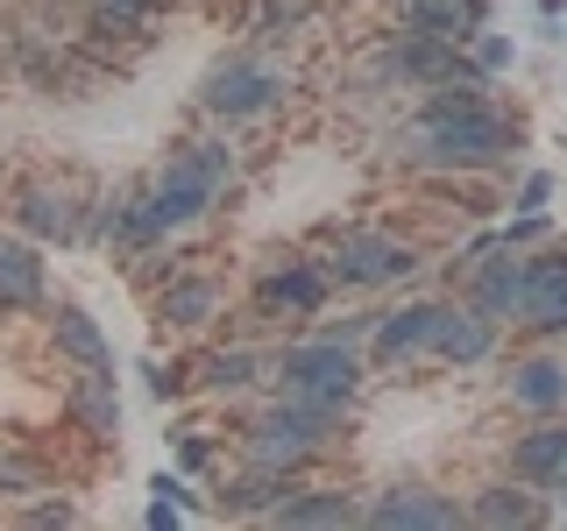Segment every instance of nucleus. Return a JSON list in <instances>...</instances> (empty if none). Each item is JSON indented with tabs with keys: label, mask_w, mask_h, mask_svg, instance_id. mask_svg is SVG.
Segmentation results:
<instances>
[{
	"label": "nucleus",
	"mask_w": 567,
	"mask_h": 531,
	"mask_svg": "<svg viewBox=\"0 0 567 531\" xmlns=\"http://www.w3.org/2000/svg\"><path fill=\"white\" fill-rule=\"evenodd\" d=\"M71 418H79L93 439H114V433H121V397H114V376H93V368H85V376L71 383Z\"/></svg>",
	"instance_id": "15"
},
{
	"label": "nucleus",
	"mask_w": 567,
	"mask_h": 531,
	"mask_svg": "<svg viewBox=\"0 0 567 531\" xmlns=\"http://www.w3.org/2000/svg\"><path fill=\"white\" fill-rule=\"evenodd\" d=\"M291 489H298V482H291L284 468H256V475H248L241 489H227V510H277V503H284Z\"/></svg>",
	"instance_id": "22"
},
{
	"label": "nucleus",
	"mask_w": 567,
	"mask_h": 531,
	"mask_svg": "<svg viewBox=\"0 0 567 531\" xmlns=\"http://www.w3.org/2000/svg\"><path fill=\"white\" fill-rule=\"evenodd\" d=\"M468 43H475V71H483V79H489V71H511V43H504V35H483V29H475Z\"/></svg>",
	"instance_id": "25"
},
{
	"label": "nucleus",
	"mask_w": 567,
	"mask_h": 531,
	"mask_svg": "<svg viewBox=\"0 0 567 531\" xmlns=\"http://www.w3.org/2000/svg\"><path fill=\"white\" fill-rule=\"evenodd\" d=\"M43 298V256L29 241H8L0 235V312H22Z\"/></svg>",
	"instance_id": "13"
},
{
	"label": "nucleus",
	"mask_w": 567,
	"mask_h": 531,
	"mask_svg": "<svg viewBox=\"0 0 567 531\" xmlns=\"http://www.w3.org/2000/svg\"><path fill=\"white\" fill-rule=\"evenodd\" d=\"M489 347H496V326L475 305H440V319H433V354H447L454 368H468V362H483Z\"/></svg>",
	"instance_id": "8"
},
{
	"label": "nucleus",
	"mask_w": 567,
	"mask_h": 531,
	"mask_svg": "<svg viewBox=\"0 0 567 531\" xmlns=\"http://www.w3.org/2000/svg\"><path fill=\"white\" fill-rule=\"evenodd\" d=\"M206 383L213 389H241V383H256V354H248V347H220V354H206Z\"/></svg>",
	"instance_id": "23"
},
{
	"label": "nucleus",
	"mask_w": 567,
	"mask_h": 531,
	"mask_svg": "<svg viewBox=\"0 0 567 531\" xmlns=\"http://www.w3.org/2000/svg\"><path fill=\"white\" fill-rule=\"evenodd\" d=\"M511 397H518L525 412H560V404H567V368H560V362H525V368H511Z\"/></svg>",
	"instance_id": "17"
},
{
	"label": "nucleus",
	"mask_w": 567,
	"mask_h": 531,
	"mask_svg": "<svg viewBox=\"0 0 567 531\" xmlns=\"http://www.w3.org/2000/svg\"><path fill=\"white\" fill-rule=\"evenodd\" d=\"M50 333H58V347H64L79 368H93V376H114V347H106V333H100L79 305H58V312H50Z\"/></svg>",
	"instance_id": "12"
},
{
	"label": "nucleus",
	"mask_w": 567,
	"mask_h": 531,
	"mask_svg": "<svg viewBox=\"0 0 567 531\" xmlns=\"http://www.w3.org/2000/svg\"><path fill=\"white\" fill-rule=\"evenodd\" d=\"M327 305V270L312 262H284L262 277V312H319Z\"/></svg>",
	"instance_id": "11"
},
{
	"label": "nucleus",
	"mask_w": 567,
	"mask_h": 531,
	"mask_svg": "<svg viewBox=\"0 0 567 531\" xmlns=\"http://www.w3.org/2000/svg\"><path fill=\"white\" fill-rule=\"evenodd\" d=\"M560 8H567V0H539V14H546V22H554V14H560Z\"/></svg>",
	"instance_id": "28"
},
{
	"label": "nucleus",
	"mask_w": 567,
	"mask_h": 531,
	"mask_svg": "<svg viewBox=\"0 0 567 531\" xmlns=\"http://www.w3.org/2000/svg\"><path fill=\"white\" fill-rule=\"evenodd\" d=\"M333 433H341L333 412H312V404L284 397L277 412H262L256 425H248V460H256V468H284V475H291V468H306L319 447H333Z\"/></svg>",
	"instance_id": "4"
},
{
	"label": "nucleus",
	"mask_w": 567,
	"mask_h": 531,
	"mask_svg": "<svg viewBox=\"0 0 567 531\" xmlns=\"http://www.w3.org/2000/svg\"><path fill=\"white\" fill-rule=\"evenodd\" d=\"M150 389H156V397H177V389H185V368H164V362H150Z\"/></svg>",
	"instance_id": "27"
},
{
	"label": "nucleus",
	"mask_w": 567,
	"mask_h": 531,
	"mask_svg": "<svg viewBox=\"0 0 567 531\" xmlns=\"http://www.w3.org/2000/svg\"><path fill=\"white\" fill-rule=\"evenodd\" d=\"M277 524H354V503L341 489H298L277 503Z\"/></svg>",
	"instance_id": "20"
},
{
	"label": "nucleus",
	"mask_w": 567,
	"mask_h": 531,
	"mask_svg": "<svg viewBox=\"0 0 567 531\" xmlns=\"http://www.w3.org/2000/svg\"><path fill=\"white\" fill-rule=\"evenodd\" d=\"M277 383L291 404H312V412H341V404L362 389V368H354V354L341 341H298L277 354Z\"/></svg>",
	"instance_id": "3"
},
{
	"label": "nucleus",
	"mask_w": 567,
	"mask_h": 531,
	"mask_svg": "<svg viewBox=\"0 0 567 531\" xmlns=\"http://www.w3.org/2000/svg\"><path fill=\"white\" fill-rule=\"evenodd\" d=\"M567 460V425H539V433H525L518 447H511V475H525V482H546Z\"/></svg>",
	"instance_id": "18"
},
{
	"label": "nucleus",
	"mask_w": 567,
	"mask_h": 531,
	"mask_svg": "<svg viewBox=\"0 0 567 531\" xmlns=\"http://www.w3.org/2000/svg\"><path fill=\"white\" fill-rule=\"evenodd\" d=\"M220 185H227V149H220V142H192V149H177L171 164L156 170V185L142 191V206H150L156 235H171V227L199 220Z\"/></svg>",
	"instance_id": "2"
},
{
	"label": "nucleus",
	"mask_w": 567,
	"mask_h": 531,
	"mask_svg": "<svg viewBox=\"0 0 567 531\" xmlns=\"http://www.w3.org/2000/svg\"><path fill=\"white\" fill-rule=\"evenodd\" d=\"M369 524H383V531H447V524H461V503H447V496H433V489H390V496H377Z\"/></svg>",
	"instance_id": "7"
},
{
	"label": "nucleus",
	"mask_w": 567,
	"mask_h": 531,
	"mask_svg": "<svg viewBox=\"0 0 567 531\" xmlns=\"http://www.w3.org/2000/svg\"><path fill=\"white\" fill-rule=\"evenodd\" d=\"M518 312L532 326H546V333H567V256L525 262V305Z\"/></svg>",
	"instance_id": "9"
},
{
	"label": "nucleus",
	"mask_w": 567,
	"mask_h": 531,
	"mask_svg": "<svg viewBox=\"0 0 567 531\" xmlns=\"http://www.w3.org/2000/svg\"><path fill=\"white\" fill-rule=\"evenodd\" d=\"M14 220H22L35 241H71L79 235V206H71L64 185H29L22 199H14Z\"/></svg>",
	"instance_id": "10"
},
{
	"label": "nucleus",
	"mask_w": 567,
	"mask_h": 531,
	"mask_svg": "<svg viewBox=\"0 0 567 531\" xmlns=\"http://www.w3.org/2000/svg\"><path fill=\"white\" fill-rule=\"evenodd\" d=\"M525 305V262H489L483 277H475V312L483 319H504Z\"/></svg>",
	"instance_id": "19"
},
{
	"label": "nucleus",
	"mask_w": 567,
	"mask_h": 531,
	"mask_svg": "<svg viewBox=\"0 0 567 531\" xmlns=\"http://www.w3.org/2000/svg\"><path fill=\"white\" fill-rule=\"evenodd\" d=\"M220 312V283L213 277H177L164 298H156V319L164 326H206V319Z\"/></svg>",
	"instance_id": "16"
},
{
	"label": "nucleus",
	"mask_w": 567,
	"mask_h": 531,
	"mask_svg": "<svg viewBox=\"0 0 567 531\" xmlns=\"http://www.w3.org/2000/svg\"><path fill=\"white\" fill-rule=\"evenodd\" d=\"M404 270H419V256L398 235H341L327 256V277H341V283H398Z\"/></svg>",
	"instance_id": "6"
},
{
	"label": "nucleus",
	"mask_w": 567,
	"mask_h": 531,
	"mask_svg": "<svg viewBox=\"0 0 567 531\" xmlns=\"http://www.w3.org/2000/svg\"><path fill=\"white\" fill-rule=\"evenodd\" d=\"M546 199H554V177H546V170H532L525 185H518V212H546Z\"/></svg>",
	"instance_id": "26"
},
{
	"label": "nucleus",
	"mask_w": 567,
	"mask_h": 531,
	"mask_svg": "<svg viewBox=\"0 0 567 531\" xmlns=\"http://www.w3.org/2000/svg\"><path fill=\"white\" fill-rule=\"evenodd\" d=\"M468 518L475 524H539V503H532L525 489H483Z\"/></svg>",
	"instance_id": "21"
},
{
	"label": "nucleus",
	"mask_w": 567,
	"mask_h": 531,
	"mask_svg": "<svg viewBox=\"0 0 567 531\" xmlns=\"http://www.w3.org/2000/svg\"><path fill=\"white\" fill-rule=\"evenodd\" d=\"M284 93V79L270 64H256V58H227V64H213L206 71V85H199V100H206V114H220V121H248V114H262Z\"/></svg>",
	"instance_id": "5"
},
{
	"label": "nucleus",
	"mask_w": 567,
	"mask_h": 531,
	"mask_svg": "<svg viewBox=\"0 0 567 531\" xmlns=\"http://www.w3.org/2000/svg\"><path fill=\"white\" fill-rule=\"evenodd\" d=\"M419 135H425V156H433V164H454V170H483L511 149V128L483 100V79L433 85V100H425V114H419Z\"/></svg>",
	"instance_id": "1"
},
{
	"label": "nucleus",
	"mask_w": 567,
	"mask_h": 531,
	"mask_svg": "<svg viewBox=\"0 0 567 531\" xmlns=\"http://www.w3.org/2000/svg\"><path fill=\"white\" fill-rule=\"evenodd\" d=\"M433 319H440V305H404V312H377V354H383V362H404V354L433 347Z\"/></svg>",
	"instance_id": "14"
},
{
	"label": "nucleus",
	"mask_w": 567,
	"mask_h": 531,
	"mask_svg": "<svg viewBox=\"0 0 567 531\" xmlns=\"http://www.w3.org/2000/svg\"><path fill=\"white\" fill-rule=\"evenodd\" d=\"M156 8H164V0H85L93 29H135V22H150Z\"/></svg>",
	"instance_id": "24"
}]
</instances>
